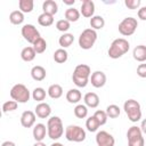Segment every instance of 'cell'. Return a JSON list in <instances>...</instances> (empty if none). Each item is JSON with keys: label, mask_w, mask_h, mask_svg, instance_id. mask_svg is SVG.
I'll use <instances>...</instances> for the list:
<instances>
[{"label": "cell", "mask_w": 146, "mask_h": 146, "mask_svg": "<svg viewBox=\"0 0 146 146\" xmlns=\"http://www.w3.org/2000/svg\"><path fill=\"white\" fill-rule=\"evenodd\" d=\"M140 129H141L143 133H145V135H146V119H144V120L141 121V124H140Z\"/></svg>", "instance_id": "obj_42"}, {"label": "cell", "mask_w": 146, "mask_h": 146, "mask_svg": "<svg viewBox=\"0 0 146 146\" xmlns=\"http://www.w3.org/2000/svg\"><path fill=\"white\" fill-rule=\"evenodd\" d=\"M42 10H43V13L54 16V15L57 14V11H58V5H57V2L54 1V0H46V1L42 3Z\"/></svg>", "instance_id": "obj_20"}, {"label": "cell", "mask_w": 146, "mask_h": 146, "mask_svg": "<svg viewBox=\"0 0 146 146\" xmlns=\"http://www.w3.org/2000/svg\"><path fill=\"white\" fill-rule=\"evenodd\" d=\"M130 48V43L127 39L124 38H117L115 40L112 41L110 48H108V56L112 59H117L120 57H122L124 54H127L129 51Z\"/></svg>", "instance_id": "obj_2"}, {"label": "cell", "mask_w": 146, "mask_h": 146, "mask_svg": "<svg viewBox=\"0 0 146 146\" xmlns=\"http://www.w3.org/2000/svg\"><path fill=\"white\" fill-rule=\"evenodd\" d=\"M32 133H33V138L35 139V141H42L46 135H48V130L43 123H36L33 128Z\"/></svg>", "instance_id": "obj_16"}, {"label": "cell", "mask_w": 146, "mask_h": 146, "mask_svg": "<svg viewBox=\"0 0 146 146\" xmlns=\"http://www.w3.org/2000/svg\"><path fill=\"white\" fill-rule=\"evenodd\" d=\"M106 114H107V116L108 117H111V119H116V117H119V115H120V113H121V110H120V107L117 106V105H115V104H111V105H108L107 107H106Z\"/></svg>", "instance_id": "obj_33"}, {"label": "cell", "mask_w": 146, "mask_h": 146, "mask_svg": "<svg viewBox=\"0 0 146 146\" xmlns=\"http://www.w3.org/2000/svg\"><path fill=\"white\" fill-rule=\"evenodd\" d=\"M138 27V22L133 17H125L121 23L119 24V32L123 36H130L132 35Z\"/></svg>", "instance_id": "obj_9"}, {"label": "cell", "mask_w": 146, "mask_h": 146, "mask_svg": "<svg viewBox=\"0 0 146 146\" xmlns=\"http://www.w3.org/2000/svg\"><path fill=\"white\" fill-rule=\"evenodd\" d=\"M123 110L131 122H138L141 119L140 104L135 99H128L123 104Z\"/></svg>", "instance_id": "obj_4"}, {"label": "cell", "mask_w": 146, "mask_h": 146, "mask_svg": "<svg viewBox=\"0 0 146 146\" xmlns=\"http://www.w3.org/2000/svg\"><path fill=\"white\" fill-rule=\"evenodd\" d=\"M137 15H138V18H140L141 21H146V6L145 7H140L138 9Z\"/></svg>", "instance_id": "obj_41"}, {"label": "cell", "mask_w": 146, "mask_h": 146, "mask_svg": "<svg viewBox=\"0 0 146 146\" xmlns=\"http://www.w3.org/2000/svg\"><path fill=\"white\" fill-rule=\"evenodd\" d=\"M18 103L15 100H7L6 103H3L2 105V112L3 113H8V112H13L15 110H17Z\"/></svg>", "instance_id": "obj_37"}, {"label": "cell", "mask_w": 146, "mask_h": 146, "mask_svg": "<svg viewBox=\"0 0 146 146\" xmlns=\"http://www.w3.org/2000/svg\"><path fill=\"white\" fill-rule=\"evenodd\" d=\"M47 94L50 98L52 99H58L63 96V88L60 84H57V83H54L51 86H49L48 90H47Z\"/></svg>", "instance_id": "obj_21"}, {"label": "cell", "mask_w": 146, "mask_h": 146, "mask_svg": "<svg viewBox=\"0 0 146 146\" xmlns=\"http://www.w3.org/2000/svg\"><path fill=\"white\" fill-rule=\"evenodd\" d=\"M9 21L11 24L14 25H19L24 22V13H22L19 9L18 10H14L10 13L9 15Z\"/></svg>", "instance_id": "obj_27"}, {"label": "cell", "mask_w": 146, "mask_h": 146, "mask_svg": "<svg viewBox=\"0 0 146 146\" xmlns=\"http://www.w3.org/2000/svg\"><path fill=\"white\" fill-rule=\"evenodd\" d=\"M33 146H47V145L43 141H35V144Z\"/></svg>", "instance_id": "obj_45"}, {"label": "cell", "mask_w": 146, "mask_h": 146, "mask_svg": "<svg viewBox=\"0 0 146 146\" xmlns=\"http://www.w3.org/2000/svg\"><path fill=\"white\" fill-rule=\"evenodd\" d=\"M46 95H47L46 90H44L43 88H41V87L34 88V90L32 91V98H33L34 100L39 102V103H42V100H44Z\"/></svg>", "instance_id": "obj_35"}, {"label": "cell", "mask_w": 146, "mask_h": 146, "mask_svg": "<svg viewBox=\"0 0 146 146\" xmlns=\"http://www.w3.org/2000/svg\"><path fill=\"white\" fill-rule=\"evenodd\" d=\"M18 7L22 13H31L34 8V2L33 0H19L18 1Z\"/></svg>", "instance_id": "obj_30"}, {"label": "cell", "mask_w": 146, "mask_h": 146, "mask_svg": "<svg viewBox=\"0 0 146 146\" xmlns=\"http://www.w3.org/2000/svg\"><path fill=\"white\" fill-rule=\"evenodd\" d=\"M73 42H74V35L72 33H63L58 39V43L63 49L68 48Z\"/></svg>", "instance_id": "obj_24"}, {"label": "cell", "mask_w": 146, "mask_h": 146, "mask_svg": "<svg viewBox=\"0 0 146 146\" xmlns=\"http://www.w3.org/2000/svg\"><path fill=\"white\" fill-rule=\"evenodd\" d=\"M63 2L65 5H67V6H72V5L75 3V0H63Z\"/></svg>", "instance_id": "obj_44"}, {"label": "cell", "mask_w": 146, "mask_h": 146, "mask_svg": "<svg viewBox=\"0 0 146 146\" xmlns=\"http://www.w3.org/2000/svg\"><path fill=\"white\" fill-rule=\"evenodd\" d=\"M99 127H100V124H99L98 120H97L94 115H92V116H89V117L87 119V121H86V128L88 129V131H90V132H96Z\"/></svg>", "instance_id": "obj_31"}, {"label": "cell", "mask_w": 146, "mask_h": 146, "mask_svg": "<svg viewBox=\"0 0 146 146\" xmlns=\"http://www.w3.org/2000/svg\"><path fill=\"white\" fill-rule=\"evenodd\" d=\"M105 25V19L100 15H94L90 18V26L92 30H102Z\"/></svg>", "instance_id": "obj_26"}, {"label": "cell", "mask_w": 146, "mask_h": 146, "mask_svg": "<svg viewBox=\"0 0 146 146\" xmlns=\"http://www.w3.org/2000/svg\"><path fill=\"white\" fill-rule=\"evenodd\" d=\"M36 115L32 111H24L21 115V124L24 128H31L35 124Z\"/></svg>", "instance_id": "obj_13"}, {"label": "cell", "mask_w": 146, "mask_h": 146, "mask_svg": "<svg viewBox=\"0 0 146 146\" xmlns=\"http://www.w3.org/2000/svg\"><path fill=\"white\" fill-rule=\"evenodd\" d=\"M140 3H141L140 0H124L125 7H127L128 9H131V10H133V9H139Z\"/></svg>", "instance_id": "obj_39"}, {"label": "cell", "mask_w": 146, "mask_h": 146, "mask_svg": "<svg viewBox=\"0 0 146 146\" xmlns=\"http://www.w3.org/2000/svg\"><path fill=\"white\" fill-rule=\"evenodd\" d=\"M89 82L95 88H102L106 83V74L103 71H95L94 73H91Z\"/></svg>", "instance_id": "obj_12"}, {"label": "cell", "mask_w": 146, "mask_h": 146, "mask_svg": "<svg viewBox=\"0 0 146 146\" xmlns=\"http://www.w3.org/2000/svg\"><path fill=\"white\" fill-rule=\"evenodd\" d=\"M71 27V23L68 21H66L65 18L64 19H59L56 22V29L63 33H66L68 31V29Z\"/></svg>", "instance_id": "obj_36"}, {"label": "cell", "mask_w": 146, "mask_h": 146, "mask_svg": "<svg viewBox=\"0 0 146 146\" xmlns=\"http://www.w3.org/2000/svg\"><path fill=\"white\" fill-rule=\"evenodd\" d=\"M137 75L140 78H146V64H139L137 67Z\"/></svg>", "instance_id": "obj_40"}, {"label": "cell", "mask_w": 146, "mask_h": 146, "mask_svg": "<svg viewBox=\"0 0 146 146\" xmlns=\"http://www.w3.org/2000/svg\"><path fill=\"white\" fill-rule=\"evenodd\" d=\"M65 137L68 141H74V143H81L86 139V130L81 128L80 125H67L65 129Z\"/></svg>", "instance_id": "obj_7"}, {"label": "cell", "mask_w": 146, "mask_h": 146, "mask_svg": "<svg viewBox=\"0 0 146 146\" xmlns=\"http://www.w3.org/2000/svg\"><path fill=\"white\" fill-rule=\"evenodd\" d=\"M36 56V52L34 50L33 47L29 46V47H25L22 49L21 51V58L24 60V62H32Z\"/></svg>", "instance_id": "obj_22"}, {"label": "cell", "mask_w": 146, "mask_h": 146, "mask_svg": "<svg viewBox=\"0 0 146 146\" xmlns=\"http://www.w3.org/2000/svg\"><path fill=\"white\" fill-rule=\"evenodd\" d=\"M84 105L90 108H96L99 105V97L95 92H87L83 97Z\"/></svg>", "instance_id": "obj_17"}, {"label": "cell", "mask_w": 146, "mask_h": 146, "mask_svg": "<svg viewBox=\"0 0 146 146\" xmlns=\"http://www.w3.org/2000/svg\"><path fill=\"white\" fill-rule=\"evenodd\" d=\"M34 110H35L34 111L35 115L38 117H40V119H47L51 114V107H50V105L47 104V103H43V102L42 103H39L35 106Z\"/></svg>", "instance_id": "obj_15"}, {"label": "cell", "mask_w": 146, "mask_h": 146, "mask_svg": "<svg viewBox=\"0 0 146 146\" xmlns=\"http://www.w3.org/2000/svg\"><path fill=\"white\" fill-rule=\"evenodd\" d=\"M132 57L137 60V62H145L146 60V46L144 44H139L136 46L132 50Z\"/></svg>", "instance_id": "obj_19"}, {"label": "cell", "mask_w": 146, "mask_h": 146, "mask_svg": "<svg viewBox=\"0 0 146 146\" xmlns=\"http://www.w3.org/2000/svg\"><path fill=\"white\" fill-rule=\"evenodd\" d=\"M80 15H81V13L74 7H70L65 10V19L68 21L70 23L71 22H76L80 18Z\"/></svg>", "instance_id": "obj_25"}, {"label": "cell", "mask_w": 146, "mask_h": 146, "mask_svg": "<svg viewBox=\"0 0 146 146\" xmlns=\"http://www.w3.org/2000/svg\"><path fill=\"white\" fill-rule=\"evenodd\" d=\"M82 98L81 91L79 89H70L66 92V100L71 104H78Z\"/></svg>", "instance_id": "obj_23"}, {"label": "cell", "mask_w": 146, "mask_h": 146, "mask_svg": "<svg viewBox=\"0 0 146 146\" xmlns=\"http://www.w3.org/2000/svg\"><path fill=\"white\" fill-rule=\"evenodd\" d=\"M127 138H128V146H144L145 139L143 137V131L140 127L132 125L127 131Z\"/></svg>", "instance_id": "obj_8"}, {"label": "cell", "mask_w": 146, "mask_h": 146, "mask_svg": "<svg viewBox=\"0 0 146 146\" xmlns=\"http://www.w3.org/2000/svg\"><path fill=\"white\" fill-rule=\"evenodd\" d=\"M1 146H16V144L14 141H10V140H6L1 144Z\"/></svg>", "instance_id": "obj_43"}, {"label": "cell", "mask_w": 146, "mask_h": 146, "mask_svg": "<svg viewBox=\"0 0 146 146\" xmlns=\"http://www.w3.org/2000/svg\"><path fill=\"white\" fill-rule=\"evenodd\" d=\"M67 58H68V54H67V51L65 49L59 48V49L55 50V52H54V60L56 63L63 64V63H65L67 60Z\"/></svg>", "instance_id": "obj_28"}, {"label": "cell", "mask_w": 146, "mask_h": 146, "mask_svg": "<svg viewBox=\"0 0 146 146\" xmlns=\"http://www.w3.org/2000/svg\"><path fill=\"white\" fill-rule=\"evenodd\" d=\"M50 146H64L62 143H58V141H55V143H52Z\"/></svg>", "instance_id": "obj_46"}, {"label": "cell", "mask_w": 146, "mask_h": 146, "mask_svg": "<svg viewBox=\"0 0 146 146\" xmlns=\"http://www.w3.org/2000/svg\"><path fill=\"white\" fill-rule=\"evenodd\" d=\"M38 23L41 25V26H50L54 24V16L49 15V14H46V13H42L41 15H39L38 17Z\"/></svg>", "instance_id": "obj_29"}, {"label": "cell", "mask_w": 146, "mask_h": 146, "mask_svg": "<svg viewBox=\"0 0 146 146\" xmlns=\"http://www.w3.org/2000/svg\"><path fill=\"white\" fill-rule=\"evenodd\" d=\"M94 116L98 120V122H99V124H100V125H104V124L107 122V119H108V116H107L106 112H105V111H102V110L96 111V112H95V114H94Z\"/></svg>", "instance_id": "obj_38"}, {"label": "cell", "mask_w": 146, "mask_h": 146, "mask_svg": "<svg viewBox=\"0 0 146 146\" xmlns=\"http://www.w3.org/2000/svg\"><path fill=\"white\" fill-rule=\"evenodd\" d=\"M90 75H91L90 66L87 64H79L78 66H75L72 74L73 83L79 88H84L90 81Z\"/></svg>", "instance_id": "obj_1"}, {"label": "cell", "mask_w": 146, "mask_h": 146, "mask_svg": "<svg viewBox=\"0 0 146 146\" xmlns=\"http://www.w3.org/2000/svg\"><path fill=\"white\" fill-rule=\"evenodd\" d=\"M96 144L97 146H114L115 139L110 132L100 130L96 133Z\"/></svg>", "instance_id": "obj_11"}, {"label": "cell", "mask_w": 146, "mask_h": 146, "mask_svg": "<svg viewBox=\"0 0 146 146\" xmlns=\"http://www.w3.org/2000/svg\"><path fill=\"white\" fill-rule=\"evenodd\" d=\"M32 47L34 48V50H35L36 54H42V52H44L46 49H47V42H46V40H44L43 38L40 36V38L32 44Z\"/></svg>", "instance_id": "obj_34"}, {"label": "cell", "mask_w": 146, "mask_h": 146, "mask_svg": "<svg viewBox=\"0 0 146 146\" xmlns=\"http://www.w3.org/2000/svg\"><path fill=\"white\" fill-rule=\"evenodd\" d=\"M21 32H22V35H23L24 40H26L27 42H30V43H32V44L40 38L39 31H38L36 27H35L34 25H32V24H25V25H23Z\"/></svg>", "instance_id": "obj_10"}, {"label": "cell", "mask_w": 146, "mask_h": 146, "mask_svg": "<svg viewBox=\"0 0 146 146\" xmlns=\"http://www.w3.org/2000/svg\"><path fill=\"white\" fill-rule=\"evenodd\" d=\"M47 130H48V137L52 140L59 139L64 133V127L62 119L59 116H51L48 119L47 122Z\"/></svg>", "instance_id": "obj_3"}, {"label": "cell", "mask_w": 146, "mask_h": 146, "mask_svg": "<svg viewBox=\"0 0 146 146\" xmlns=\"http://www.w3.org/2000/svg\"><path fill=\"white\" fill-rule=\"evenodd\" d=\"M80 13L82 14L83 17L91 18L95 13V2L92 0H83L81 3V10Z\"/></svg>", "instance_id": "obj_14"}, {"label": "cell", "mask_w": 146, "mask_h": 146, "mask_svg": "<svg viewBox=\"0 0 146 146\" xmlns=\"http://www.w3.org/2000/svg\"><path fill=\"white\" fill-rule=\"evenodd\" d=\"M46 75H47L46 68L43 66H41V65H35L31 70V76L35 81H42V80H44L46 79Z\"/></svg>", "instance_id": "obj_18"}, {"label": "cell", "mask_w": 146, "mask_h": 146, "mask_svg": "<svg viewBox=\"0 0 146 146\" xmlns=\"http://www.w3.org/2000/svg\"><path fill=\"white\" fill-rule=\"evenodd\" d=\"M97 32L95 30L90 29H86L81 32L80 36H79V46L81 49L88 50L91 49L95 44V42L97 41Z\"/></svg>", "instance_id": "obj_5"}, {"label": "cell", "mask_w": 146, "mask_h": 146, "mask_svg": "<svg viewBox=\"0 0 146 146\" xmlns=\"http://www.w3.org/2000/svg\"><path fill=\"white\" fill-rule=\"evenodd\" d=\"M74 115L78 119H84L88 115V107L84 104H78L74 107Z\"/></svg>", "instance_id": "obj_32"}, {"label": "cell", "mask_w": 146, "mask_h": 146, "mask_svg": "<svg viewBox=\"0 0 146 146\" xmlns=\"http://www.w3.org/2000/svg\"><path fill=\"white\" fill-rule=\"evenodd\" d=\"M10 97L17 103L25 104L30 100L31 94L26 86H24L23 83H17L10 89Z\"/></svg>", "instance_id": "obj_6"}]
</instances>
